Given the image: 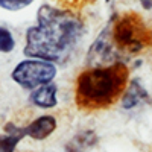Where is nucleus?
<instances>
[{"label":"nucleus","instance_id":"obj_1","mask_svg":"<svg viewBox=\"0 0 152 152\" xmlns=\"http://www.w3.org/2000/svg\"><path fill=\"white\" fill-rule=\"evenodd\" d=\"M84 35L82 21L67 11L52 5H41L37 24L26 31L23 53L32 59L64 62L70 58Z\"/></svg>","mask_w":152,"mask_h":152},{"label":"nucleus","instance_id":"obj_2","mask_svg":"<svg viewBox=\"0 0 152 152\" xmlns=\"http://www.w3.org/2000/svg\"><path fill=\"white\" fill-rule=\"evenodd\" d=\"M126 81V69L120 62L81 73L76 82V102L81 108H104L119 97Z\"/></svg>","mask_w":152,"mask_h":152},{"label":"nucleus","instance_id":"obj_3","mask_svg":"<svg viewBox=\"0 0 152 152\" xmlns=\"http://www.w3.org/2000/svg\"><path fill=\"white\" fill-rule=\"evenodd\" d=\"M56 76V66L49 61L41 59H23L14 67L11 78L24 90H35V88L53 82Z\"/></svg>","mask_w":152,"mask_h":152},{"label":"nucleus","instance_id":"obj_4","mask_svg":"<svg viewBox=\"0 0 152 152\" xmlns=\"http://www.w3.org/2000/svg\"><path fill=\"white\" fill-rule=\"evenodd\" d=\"M117 52L114 49L113 40V26H108L99 34V37L93 41L87 52V62L93 69L97 67H108L116 64Z\"/></svg>","mask_w":152,"mask_h":152},{"label":"nucleus","instance_id":"obj_5","mask_svg":"<svg viewBox=\"0 0 152 152\" xmlns=\"http://www.w3.org/2000/svg\"><path fill=\"white\" fill-rule=\"evenodd\" d=\"M24 129H26V137H31L34 140H44V138L50 137L55 132L56 119L53 116L44 114V116L37 117L29 125H26Z\"/></svg>","mask_w":152,"mask_h":152},{"label":"nucleus","instance_id":"obj_6","mask_svg":"<svg viewBox=\"0 0 152 152\" xmlns=\"http://www.w3.org/2000/svg\"><path fill=\"white\" fill-rule=\"evenodd\" d=\"M97 134L93 129H85L75 134L64 146V152H90L97 146Z\"/></svg>","mask_w":152,"mask_h":152},{"label":"nucleus","instance_id":"obj_7","mask_svg":"<svg viewBox=\"0 0 152 152\" xmlns=\"http://www.w3.org/2000/svg\"><path fill=\"white\" fill-rule=\"evenodd\" d=\"M26 137L24 126H18L15 123H8L3 132L0 134V152H15L17 145Z\"/></svg>","mask_w":152,"mask_h":152},{"label":"nucleus","instance_id":"obj_8","mask_svg":"<svg viewBox=\"0 0 152 152\" xmlns=\"http://www.w3.org/2000/svg\"><path fill=\"white\" fill-rule=\"evenodd\" d=\"M56 93H58V85L55 82H50L32 90L29 99L34 105L40 108H53L58 104Z\"/></svg>","mask_w":152,"mask_h":152},{"label":"nucleus","instance_id":"obj_9","mask_svg":"<svg viewBox=\"0 0 152 152\" xmlns=\"http://www.w3.org/2000/svg\"><path fill=\"white\" fill-rule=\"evenodd\" d=\"M149 97L146 88L142 85L140 79H134L131 81V84L128 85V88L125 90L123 96H122V108L123 110H132L138 105H142L143 102H146Z\"/></svg>","mask_w":152,"mask_h":152},{"label":"nucleus","instance_id":"obj_10","mask_svg":"<svg viewBox=\"0 0 152 152\" xmlns=\"http://www.w3.org/2000/svg\"><path fill=\"white\" fill-rule=\"evenodd\" d=\"M14 47H15V40L12 34L5 28H0V53H9L14 50Z\"/></svg>","mask_w":152,"mask_h":152},{"label":"nucleus","instance_id":"obj_11","mask_svg":"<svg viewBox=\"0 0 152 152\" xmlns=\"http://www.w3.org/2000/svg\"><path fill=\"white\" fill-rule=\"evenodd\" d=\"M34 3V0H0V8L8 11H20Z\"/></svg>","mask_w":152,"mask_h":152},{"label":"nucleus","instance_id":"obj_12","mask_svg":"<svg viewBox=\"0 0 152 152\" xmlns=\"http://www.w3.org/2000/svg\"><path fill=\"white\" fill-rule=\"evenodd\" d=\"M140 5L145 8V9H151L152 8V0H138Z\"/></svg>","mask_w":152,"mask_h":152}]
</instances>
